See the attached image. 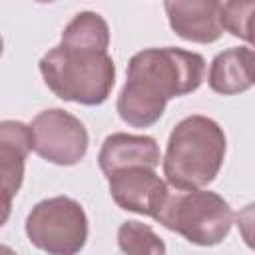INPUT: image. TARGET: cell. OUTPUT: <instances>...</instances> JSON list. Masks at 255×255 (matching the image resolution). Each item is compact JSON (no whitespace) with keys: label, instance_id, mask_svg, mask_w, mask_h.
<instances>
[{"label":"cell","instance_id":"cell-1","mask_svg":"<svg viewBox=\"0 0 255 255\" xmlns=\"http://www.w3.org/2000/svg\"><path fill=\"white\" fill-rule=\"evenodd\" d=\"M205 80V58L181 48H147L128 62V78L118 96V116L131 128H149L171 98L195 92Z\"/></svg>","mask_w":255,"mask_h":255},{"label":"cell","instance_id":"cell-2","mask_svg":"<svg viewBox=\"0 0 255 255\" xmlns=\"http://www.w3.org/2000/svg\"><path fill=\"white\" fill-rule=\"evenodd\" d=\"M227 139L223 128L207 116H187L169 133L163 175L173 187L209 185L225 159Z\"/></svg>","mask_w":255,"mask_h":255},{"label":"cell","instance_id":"cell-3","mask_svg":"<svg viewBox=\"0 0 255 255\" xmlns=\"http://www.w3.org/2000/svg\"><path fill=\"white\" fill-rule=\"evenodd\" d=\"M40 74L54 96L82 106L104 104L116 84V64L108 50L62 42L42 56Z\"/></svg>","mask_w":255,"mask_h":255},{"label":"cell","instance_id":"cell-4","mask_svg":"<svg viewBox=\"0 0 255 255\" xmlns=\"http://www.w3.org/2000/svg\"><path fill=\"white\" fill-rule=\"evenodd\" d=\"M153 219L189 243L211 247L229 235L235 215L231 205L215 191L169 185L165 201Z\"/></svg>","mask_w":255,"mask_h":255},{"label":"cell","instance_id":"cell-5","mask_svg":"<svg viewBox=\"0 0 255 255\" xmlns=\"http://www.w3.org/2000/svg\"><path fill=\"white\" fill-rule=\"evenodd\" d=\"M30 243L52 255H74L88 241V217L84 207L66 195L44 199L26 217Z\"/></svg>","mask_w":255,"mask_h":255},{"label":"cell","instance_id":"cell-6","mask_svg":"<svg viewBox=\"0 0 255 255\" xmlns=\"http://www.w3.org/2000/svg\"><path fill=\"white\" fill-rule=\"evenodd\" d=\"M34 151L56 165H76L88 151V129L66 110L50 108L40 112L32 124Z\"/></svg>","mask_w":255,"mask_h":255},{"label":"cell","instance_id":"cell-7","mask_svg":"<svg viewBox=\"0 0 255 255\" xmlns=\"http://www.w3.org/2000/svg\"><path fill=\"white\" fill-rule=\"evenodd\" d=\"M108 183L110 195L118 207L149 217H155L169 191V183L147 165L122 167L108 175Z\"/></svg>","mask_w":255,"mask_h":255},{"label":"cell","instance_id":"cell-8","mask_svg":"<svg viewBox=\"0 0 255 255\" xmlns=\"http://www.w3.org/2000/svg\"><path fill=\"white\" fill-rule=\"evenodd\" d=\"M169 28L195 44L217 42L223 34L221 0H163Z\"/></svg>","mask_w":255,"mask_h":255},{"label":"cell","instance_id":"cell-9","mask_svg":"<svg viewBox=\"0 0 255 255\" xmlns=\"http://www.w3.org/2000/svg\"><path fill=\"white\" fill-rule=\"evenodd\" d=\"M30 149H34V137L30 126L16 120L0 122V175H2V199H4L2 221L8 219L12 197L18 193L24 181V165Z\"/></svg>","mask_w":255,"mask_h":255},{"label":"cell","instance_id":"cell-10","mask_svg":"<svg viewBox=\"0 0 255 255\" xmlns=\"http://www.w3.org/2000/svg\"><path fill=\"white\" fill-rule=\"evenodd\" d=\"M159 159V145L151 135H133L124 131L108 135L98 153V163L106 177L129 165H147L155 169Z\"/></svg>","mask_w":255,"mask_h":255},{"label":"cell","instance_id":"cell-11","mask_svg":"<svg viewBox=\"0 0 255 255\" xmlns=\"http://www.w3.org/2000/svg\"><path fill=\"white\" fill-rule=\"evenodd\" d=\"M207 84L215 94L237 96L255 86V50L247 46L219 52L207 74Z\"/></svg>","mask_w":255,"mask_h":255},{"label":"cell","instance_id":"cell-12","mask_svg":"<svg viewBox=\"0 0 255 255\" xmlns=\"http://www.w3.org/2000/svg\"><path fill=\"white\" fill-rule=\"evenodd\" d=\"M62 44L108 50L110 46V28L108 22L98 12H80L76 14L62 32Z\"/></svg>","mask_w":255,"mask_h":255},{"label":"cell","instance_id":"cell-13","mask_svg":"<svg viewBox=\"0 0 255 255\" xmlns=\"http://www.w3.org/2000/svg\"><path fill=\"white\" fill-rule=\"evenodd\" d=\"M118 245L124 253H135V255H163L165 243L159 239V235L139 221H126L118 229Z\"/></svg>","mask_w":255,"mask_h":255},{"label":"cell","instance_id":"cell-14","mask_svg":"<svg viewBox=\"0 0 255 255\" xmlns=\"http://www.w3.org/2000/svg\"><path fill=\"white\" fill-rule=\"evenodd\" d=\"M221 26L255 50V0H227L221 10Z\"/></svg>","mask_w":255,"mask_h":255},{"label":"cell","instance_id":"cell-15","mask_svg":"<svg viewBox=\"0 0 255 255\" xmlns=\"http://www.w3.org/2000/svg\"><path fill=\"white\" fill-rule=\"evenodd\" d=\"M235 223L245 245L249 249H255V201L241 207V211L235 215Z\"/></svg>","mask_w":255,"mask_h":255},{"label":"cell","instance_id":"cell-16","mask_svg":"<svg viewBox=\"0 0 255 255\" xmlns=\"http://www.w3.org/2000/svg\"><path fill=\"white\" fill-rule=\"evenodd\" d=\"M36 2H40V4H50V2H56V0H36Z\"/></svg>","mask_w":255,"mask_h":255}]
</instances>
